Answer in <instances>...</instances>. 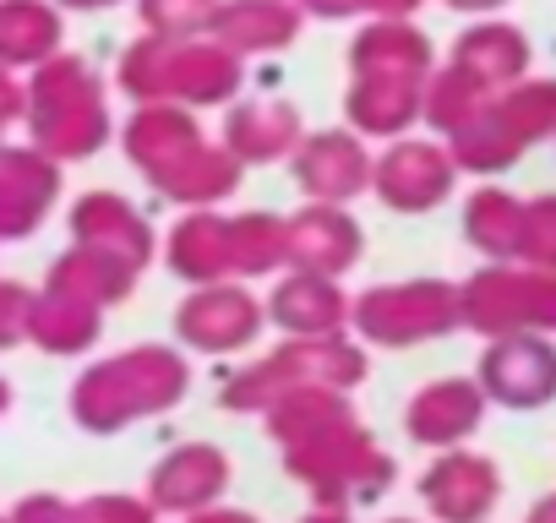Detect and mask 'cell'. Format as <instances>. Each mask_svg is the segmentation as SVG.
I'll return each mask as SVG.
<instances>
[{
	"mask_svg": "<svg viewBox=\"0 0 556 523\" xmlns=\"http://www.w3.org/2000/svg\"><path fill=\"white\" fill-rule=\"evenodd\" d=\"M240 82L235 50L224 44H180V39H137L121 55V88L131 99H191V104H213L229 99V88Z\"/></svg>",
	"mask_w": 556,
	"mask_h": 523,
	"instance_id": "obj_2",
	"label": "cell"
},
{
	"mask_svg": "<svg viewBox=\"0 0 556 523\" xmlns=\"http://www.w3.org/2000/svg\"><path fill=\"white\" fill-rule=\"evenodd\" d=\"M371 175H377L382 202H393V207H404V213L442 202L447 186H453V164H447V153H437V148H426V142H399Z\"/></svg>",
	"mask_w": 556,
	"mask_h": 523,
	"instance_id": "obj_5",
	"label": "cell"
},
{
	"mask_svg": "<svg viewBox=\"0 0 556 523\" xmlns=\"http://www.w3.org/2000/svg\"><path fill=\"white\" fill-rule=\"evenodd\" d=\"M72 234H77V245L110 251V256L131 262V268H142L148 251H153V234H148V224L137 218V207L121 202V196H110V191H88V196L72 207Z\"/></svg>",
	"mask_w": 556,
	"mask_h": 523,
	"instance_id": "obj_4",
	"label": "cell"
},
{
	"mask_svg": "<svg viewBox=\"0 0 556 523\" xmlns=\"http://www.w3.org/2000/svg\"><path fill=\"white\" fill-rule=\"evenodd\" d=\"M295 175H301V186H306L312 196L344 202V196H355V191L366 186L371 164H366V153H361L355 137L328 131V137H312V142L295 153Z\"/></svg>",
	"mask_w": 556,
	"mask_h": 523,
	"instance_id": "obj_7",
	"label": "cell"
},
{
	"mask_svg": "<svg viewBox=\"0 0 556 523\" xmlns=\"http://www.w3.org/2000/svg\"><path fill=\"white\" fill-rule=\"evenodd\" d=\"M447 7H458V12H491V7H502V0H447Z\"/></svg>",
	"mask_w": 556,
	"mask_h": 523,
	"instance_id": "obj_22",
	"label": "cell"
},
{
	"mask_svg": "<svg viewBox=\"0 0 556 523\" xmlns=\"http://www.w3.org/2000/svg\"><path fill=\"white\" fill-rule=\"evenodd\" d=\"M229 142L235 153H251V158H278V153H290L301 142V120L295 110L285 104H251L229 120Z\"/></svg>",
	"mask_w": 556,
	"mask_h": 523,
	"instance_id": "obj_15",
	"label": "cell"
},
{
	"mask_svg": "<svg viewBox=\"0 0 556 523\" xmlns=\"http://www.w3.org/2000/svg\"><path fill=\"white\" fill-rule=\"evenodd\" d=\"M131 273H137L131 262H121V256H110V251L72 245L55 268H50V290H55V295H77V301H88V306H104V301L126 295Z\"/></svg>",
	"mask_w": 556,
	"mask_h": 523,
	"instance_id": "obj_8",
	"label": "cell"
},
{
	"mask_svg": "<svg viewBox=\"0 0 556 523\" xmlns=\"http://www.w3.org/2000/svg\"><path fill=\"white\" fill-rule=\"evenodd\" d=\"M66 23L50 0H0V61L12 72H34L61 55Z\"/></svg>",
	"mask_w": 556,
	"mask_h": 523,
	"instance_id": "obj_6",
	"label": "cell"
},
{
	"mask_svg": "<svg viewBox=\"0 0 556 523\" xmlns=\"http://www.w3.org/2000/svg\"><path fill=\"white\" fill-rule=\"evenodd\" d=\"M295 12L285 0H240V7L213 12V34L224 39V50H278L295 34Z\"/></svg>",
	"mask_w": 556,
	"mask_h": 523,
	"instance_id": "obj_10",
	"label": "cell"
},
{
	"mask_svg": "<svg viewBox=\"0 0 556 523\" xmlns=\"http://www.w3.org/2000/svg\"><path fill=\"white\" fill-rule=\"evenodd\" d=\"M55 7H66V12H104V7H115V0H55Z\"/></svg>",
	"mask_w": 556,
	"mask_h": 523,
	"instance_id": "obj_21",
	"label": "cell"
},
{
	"mask_svg": "<svg viewBox=\"0 0 556 523\" xmlns=\"http://www.w3.org/2000/svg\"><path fill=\"white\" fill-rule=\"evenodd\" d=\"M426 66H431L426 39L409 34V28H399V23H382V28H371V34L355 39V72L361 77H415L420 82Z\"/></svg>",
	"mask_w": 556,
	"mask_h": 523,
	"instance_id": "obj_14",
	"label": "cell"
},
{
	"mask_svg": "<svg viewBox=\"0 0 556 523\" xmlns=\"http://www.w3.org/2000/svg\"><path fill=\"white\" fill-rule=\"evenodd\" d=\"M93 333H99V306H88V301H77V295H55V290L34 295L28 339H34L39 349H50V355H77V349L93 344Z\"/></svg>",
	"mask_w": 556,
	"mask_h": 523,
	"instance_id": "obj_9",
	"label": "cell"
},
{
	"mask_svg": "<svg viewBox=\"0 0 556 523\" xmlns=\"http://www.w3.org/2000/svg\"><path fill=\"white\" fill-rule=\"evenodd\" d=\"M518 245L556 268V196H540V202H523V229H518Z\"/></svg>",
	"mask_w": 556,
	"mask_h": 523,
	"instance_id": "obj_17",
	"label": "cell"
},
{
	"mask_svg": "<svg viewBox=\"0 0 556 523\" xmlns=\"http://www.w3.org/2000/svg\"><path fill=\"white\" fill-rule=\"evenodd\" d=\"M28 137L39 153H50L55 164L66 158H88L110 142V104H104V82L77 61V55H55L45 66H34L28 77Z\"/></svg>",
	"mask_w": 556,
	"mask_h": 523,
	"instance_id": "obj_1",
	"label": "cell"
},
{
	"mask_svg": "<svg viewBox=\"0 0 556 523\" xmlns=\"http://www.w3.org/2000/svg\"><path fill=\"white\" fill-rule=\"evenodd\" d=\"M213 0H142V23L159 34V39H186L197 28L213 23Z\"/></svg>",
	"mask_w": 556,
	"mask_h": 523,
	"instance_id": "obj_16",
	"label": "cell"
},
{
	"mask_svg": "<svg viewBox=\"0 0 556 523\" xmlns=\"http://www.w3.org/2000/svg\"><path fill=\"white\" fill-rule=\"evenodd\" d=\"M7 404H12V387H7V377H0V414H7Z\"/></svg>",
	"mask_w": 556,
	"mask_h": 523,
	"instance_id": "obj_23",
	"label": "cell"
},
{
	"mask_svg": "<svg viewBox=\"0 0 556 523\" xmlns=\"http://www.w3.org/2000/svg\"><path fill=\"white\" fill-rule=\"evenodd\" d=\"M355 7H377V12H388V17H404V12L420 7V0H355Z\"/></svg>",
	"mask_w": 556,
	"mask_h": 523,
	"instance_id": "obj_20",
	"label": "cell"
},
{
	"mask_svg": "<svg viewBox=\"0 0 556 523\" xmlns=\"http://www.w3.org/2000/svg\"><path fill=\"white\" fill-rule=\"evenodd\" d=\"M285 234H290V251L301 262H312V268H350V256L361 251V234L339 207H312Z\"/></svg>",
	"mask_w": 556,
	"mask_h": 523,
	"instance_id": "obj_13",
	"label": "cell"
},
{
	"mask_svg": "<svg viewBox=\"0 0 556 523\" xmlns=\"http://www.w3.org/2000/svg\"><path fill=\"white\" fill-rule=\"evenodd\" d=\"M28 317H34V290L0 279V349H12L17 339H28Z\"/></svg>",
	"mask_w": 556,
	"mask_h": 523,
	"instance_id": "obj_18",
	"label": "cell"
},
{
	"mask_svg": "<svg viewBox=\"0 0 556 523\" xmlns=\"http://www.w3.org/2000/svg\"><path fill=\"white\" fill-rule=\"evenodd\" d=\"M420 110H426V99L415 93V77H361L355 93H350V115H355V126L382 131V137L404 131Z\"/></svg>",
	"mask_w": 556,
	"mask_h": 523,
	"instance_id": "obj_12",
	"label": "cell"
},
{
	"mask_svg": "<svg viewBox=\"0 0 556 523\" xmlns=\"http://www.w3.org/2000/svg\"><path fill=\"white\" fill-rule=\"evenodd\" d=\"M23 110H28V82H17V72L0 61V126L23 120Z\"/></svg>",
	"mask_w": 556,
	"mask_h": 523,
	"instance_id": "obj_19",
	"label": "cell"
},
{
	"mask_svg": "<svg viewBox=\"0 0 556 523\" xmlns=\"http://www.w3.org/2000/svg\"><path fill=\"white\" fill-rule=\"evenodd\" d=\"M523 61H529V50H523V34H513V28H480V34L458 39V72L485 93L513 82L523 72Z\"/></svg>",
	"mask_w": 556,
	"mask_h": 523,
	"instance_id": "obj_11",
	"label": "cell"
},
{
	"mask_svg": "<svg viewBox=\"0 0 556 523\" xmlns=\"http://www.w3.org/2000/svg\"><path fill=\"white\" fill-rule=\"evenodd\" d=\"M61 196V164L50 153L0 142V240H28Z\"/></svg>",
	"mask_w": 556,
	"mask_h": 523,
	"instance_id": "obj_3",
	"label": "cell"
}]
</instances>
